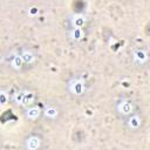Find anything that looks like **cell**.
<instances>
[{"label": "cell", "mask_w": 150, "mask_h": 150, "mask_svg": "<svg viewBox=\"0 0 150 150\" xmlns=\"http://www.w3.org/2000/svg\"><path fill=\"white\" fill-rule=\"evenodd\" d=\"M68 89L71 94L74 95H83L84 91H86V84L83 81L79 80V79H73L68 82Z\"/></svg>", "instance_id": "1"}, {"label": "cell", "mask_w": 150, "mask_h": 150, "mask_svg": "<svg viewBox=\"0 0 150 150\" xmlns=\"http://www.w3.org/2000/svg\"><path fill=\"white\" fill-rule=\"evenodd\" d=\"M116 109H117L118 114H121L123 116H128V115H131V112L134 111V104L128 100H123L120 103H117Z\"/></svg>", "instance_id": "2"}, {"label": "cell", "mask_w": 150, "mask_h": 150, "mask_svg": "<svg viewBox=\"0 0 150 150\" xmlns=\"http://www.w3.org/2000/svg\"><path fill=\"white\" fill-rule=\"evenodd\" d=\"M41 145V139L38 136H29L25 141V149L26 150H38Z\"/></svg>", "instance_id": "3"}, {"label": "cell", "mask_w": 150, "mask_h": 150, "mask_svg": "<svg viewBox=\"0 0 150 150\" xmlns=\"http://www.w3.org/2000/svg\"><path fill=\"white\" fill-rule=\"evenodd\" d=\"M132 57H134V61L139 63V64H144L146 61H148V54L145 52V49H136L132 54Z\"/></svg>", "instance_id": "4"}, {"label": "cell", "mask_w": 150, "mask_h": 150, "mask_svg": "<svg viewBox=\"0 0 150 150\" xmlns=\"http://www.w3.org/2000/svg\"><path fill=\"white\" fill-rule=\"evenodd\" d=\"M141 124H142V120H141L139 116H137V115H130V116L128 117V120H127V125H128V128L131 129V130L138 129V128L141 127Z\"/></svg>", "instance_id": "5"}, {"label": "cell", "mask_w": 150, "mask_h": 150, "mask_svg": "<svg viewBox=\"0 0 150 150\" xmlns=\"http://www.w3.org/2000/svg\"><path fill=\"white\" fill-rule=\"evenodd\" d=\"M41 115V109L39 107H29L25 111V116L27 120H35Z\"/></svg>", "instance_id": "6"}, {"label": "cell", "mask_w": 150, "mask_h": 150, "mask_svg": "<svg viewBox=\"0 0 150 150\" xmlns=\"http://www.w3.org/2000/svg\"><path fill=\"white\" fill-rule=\"evenodd\" d=\"M20 56H21L23 63H27V64H32V63L35 61V55H34V53H33L32 50H29V49H23L22 53L20 54Z\"/></svg>", "instance_id": "7"}, {"label": "cell", "mask_w": 150, "mask_h": 150, "mask_svg": "<svg viewBox=\"0 0 150 150\" xmlns=\"http://www.w3.org/2000/svg\"><path fill=\"white\" fill-rule=\"evenodd\" d=\"M73 28H82L86 25V18L83 15H74L70 20Z\"/></svg>", "instance_id": "8"}, {"label": "cell", "mask_w": 150, "mask_h": 150, "mask_svg": "<svg viewBox=\"0 0 150 150\" xmlns=\"http://www.w3.org/2000/svg\"><path fill=\"white\" fill-rule=\"evenodd\" d=\"M83 36H84V32H83L82 28H73V29L70 30V38H71V40L75 41V42L81 41V40L83 39Z\"/></svg>", "instance_id": "9"}, {"label": "cell", "mask_w": 150, "mask_h": 150, "mask_svg": "<svg viewBox=\"0 0 150 150\" xmlns=\"http://www.w3.org/2000/svg\"><path fill=\"white\" fill-rule=\"evenodd\" d=\"M43 115L48 118H55L59 115V110L53 105H47L43 110Z\"/></svg>", "instance_id": "10"}, {"label": "cell", "mask_w": 150, "mask_h": 150, "mask_svg": "<svg viewBox=\"0 0 150 150\" xmlns=\"http://www.w3.org/2000/svg\"><path fill=\"white\" fill-rule=\"evenodd\" d=\"M22 64H23V61L21 59L20 55H14L11 60V67L15 70H20L22 68Z\"/></svg>", "instance_id": "11"}, {"label": "cell", "mask_w": 150, "mask_h": 150, "mask_svg": "<svg viewBox=\"0 0 150 150\" xmlns=\"http://www.w3.org/2000/svg\"><path fill=\"white\" fill-rule=\"evenodd\" d=\"M34 101V94L32 91H23V98H22V104L23 107H28L33 103Z\"/></svg>", "instance_id": "12"}, {"label": "cell", "mask_w": 150, "mask_h": 150, "mask_svg": "<svg viewBox=\"0 0 150 150\" xmlns=\"http://www.w3.org/2000/svg\"><path fill=\"white\" fill-rule=\"evenodd\" d=\"M22 98H23V91L20 90V91H16L14 95H13V101L15 104L18 105H21L22 104Z\"/></svg>", "instance_id": "13"}, {"label": "cell", "mask_w": 150, "mask_h": 150, "mask_svg": "<svg viewBox=\"0 0 150 150\" xmlns=\"http://www.w3.org/2000/svg\"><path fill=\"white\" fill-rule=\"evenodd\" d=\"M8 103V94L5 90H0V108L5 107Z\"/></svg>", "instance_id": "14"}, {"label": "cell", "mask_w": 150, "mask_h": 150, "mask_svg": "<svg viewBox=\"0 0 150 150\" xmlns=\"http://www.w3.org/2000/svg\"><path fill=\"white\" fill-rule=\"evenodd\" d=\"M27 13H28L29 16H35V15L39 14V8L36 6H32L30 8H28V12Z\"/></svg>", "instance_id": "15"}]
</instances>
